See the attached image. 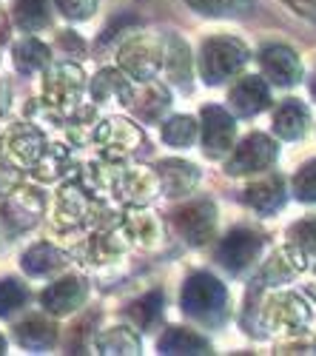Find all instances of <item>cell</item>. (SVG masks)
<instances>
[{"label":"cell","mask_w":316,"mask_h":356,"mask_svg":"<svg viewBox=\"0 0 316 356\" xmlns=\"http://www.w3.org/2000/svg\"><path fill=\"white\" fill-rule=\"evenodd\" d=\"M180 302L191 319L203 322V325H217L228 308V291L211 274H194L183 285Z\"/></svg>","instance_id":"obj_1"},{"label":"cell","mask_w":316,"mask_h":356,"mask_svg":"<svg viewBox=\"0 0 316 356\" xmlns=\"http://www.w3.org/2000/svg\"><path fill=\"white\" fill-rule=\"evenodd\" d=\"M248 46L237 38H211L203 43V57H199V72L208 86H219L240 74L248 63Z\"/></svg>","instance_id":"obj_2"},{"label":"cell","mask_w":316,"mask_h":356,"mask_svg":"<svg viewBox=\"0 0 316 356\" xmlns=\"http://www.w3.org/2000/svg\"><path fill=\"white\" fill-rule=\"evenodd\" d=\"M163 57H165V40L163 38L134 35L120 46L117 63L126 74L146 83V80H154L163 72Z\"/></svg>","instance_id":"obj_3"},{"label":"cell","mask_w":316,"mask_h":356,"mask_svg":"<svg viewBox=\"0 0 316 356\" xmlns=\"http://www.w3.org/2000/svg\"><path fill=\"white\" fill-rule=\"evenodd\" d=\"M310 316H313V311H310L308 300L294 291H276L263 305V322L276 334H291V337L302 334L308 328Z\"/></svg>","instance_id":"obj_4"},{"label":"cell","mask_w":316,"mask_h":356,"mask_svg":"<svg viewBox=\"0 0 316 356\" xmlns=\"http://www.w3.org/2000/svg\"><path fill=\"white\" fill-rule=\"evenodd\" d=\"M279 157V145L268 137V134H248L225 163V171L231 177H242V174H260L268 171Z\"/></svg>","instance_id":"obj_5"},{"label":"cell","mask_w":316,"mask_h":356,"mask_svg":"<svg viewBox=\"0 0 316 356\" xmlns=\"http://www.w3.org/2000/svg\"><path fill=\"white\" fill-rule=\"evenodd\" d=\"M174 228L188 245H206L217 231V205L211 200H197L174 211Z\"/></svg>","instance_id":"obj_6"},{"label":"cell","mask_w":316,"mask_h":356,"mask_svg":"<svg viewBox=\"0 0 316 356\" xmlns=\"http://www.w3.org/2000/svg\"><path fill=\"white\" fill-rule=\"evenodd\" d=\"M43 194L35 188V186H17L12 194H6V202H3V225L9 231V236L32 228L40 214H43Z\"/></svg>","instance_id":"obj_7"},{"label":"cell","mask_w":316,"mask_h":356,"mask_svg":"<svg viewBox=\"0 0 316 356\" xmlns=\"http://www.w3.org/2000/svg\"><path fill=\"white\" fill-rule=\"evenodd\" d=\"M263 254V236L248 228H234L217 248V259L225 265L231 274H242Z\"/></svg>","instance_id":"obj_8"},{"label":"cell","mask_w":316,"mask_h":356,"mask_svg":"<svg viewBox=\"0 0 316 356\" xmlns=\"http://www.w3.org/2000/svg\"><path fill=\"white\" fill-rule=\"evenodd\" d=\"M237 137V123L222 106H206L203 108V152L211 160H222L231 154Z\"/></svg>","instance_id":"obj_9"},{"label":"cell","mask_w":316,"mask_h":356,"mask_svg":"<svg viewBox=\"0 0 316 356\" xmlns=\"http://www.w3.org/2000/svg\"><path fill=\"white\" fill-rule=\"evenodd\" d=\"M94 140L103 145V157L108 163H120L131 152H137V145H142V131L128 120L111 117V120H106V123H97Z\"/></svg>","instance_id":"obj_10"},{"label":"cell","mask_w":316,"mask_h":356,"mask_svg":"<svg viewBox=\"0 0 316 356\" xmlns=\"http://www.w3.org/2000/svg\"><path fill=\"white\" fill-rule=\"evenodd\" d=\"M83 86H85V77H83V69L74 66V63H60L46 72V80H43V95H46V103L54 106L57 111L60 108H69L77 103V97L83 95Z\"/></svg>","instance_id":"obj_11"},{"label":"cell","mask_w":316,"mask_h":356,"mask_svg":"<svg viewBox=\"0 0 316 356\" xmlns=\"http://www.w3.org/2000/svg\"><path fill=\"white\" fill-rule=\"evenodd\" d=\"M260 66H263V74L268 77V83L282 86V88L297 86L299 77H302L299 54L288 46H282V43H271L260 51Z\"/></svg>","instance_id":"obj_12"},{"label":"cell","mask_w":316,"mask_h":356,"mask_svg":"<svg viewBox=\"0 0 316 356\" xmlns=\"http://www.w3.org/2000/svg\"><path fill=\"white\" fill-rule=\"evenodd\" d=\"M228 106H231V111L237 117H253L271 106V88L263 77L245 74L231 86V92H228Z\"/></svg>","instance_id":"obj_13"},{"label":"cell","mask_w":316,"mask_h":356,"mask_svg":"<svg viewBox=\"0 0 316 356\" xmlns=\"http://www.w3.org/2000/svg\"><path fill=\"white\" fill-rule=\"evenodd\" d=\"M3 145H6V160H12L15 165H32L46 148V140L40 134V129H35L32 123H17L3 134Z\"/></svg>","instance_id":"obj_14"},{"label":"cell","mask_w":316,"mask_h":356,"mask_svg":"<svg viewBox=\"0 0 316 356\" xmlns=\"http://www.w3.org/2000/svg\"><path fill=\"white\" fill-rule=\"evenodd\" d=\"M85 293H89V288H85V282L80 277H63V280H57L51 282L43 296H40V302L49 314L54 316H66L72 311H77L83 302H85Z\"/></svg>","instance_id":"obj_15"},{"label":"cell","mask_w":316,"mask_h":356,"mask_svg":"<svg viewBox=\"0 0 316 356\" xmlns=\"http://www.w3.org/2000/svg\"><path fill=\"white\" fill-rule=\"evenodd\" d=\"M89 209H92V200L85 197V191L72 183V186H63L57 191V200H54V211H51V220L57 228H80L85 220H89Z\"/></svg>","instance_id":"obj_16"},{"label":"cell","mask_w":316,"mask_h":356,"mask_svg":"<svg viewBox=\"0 0 316 356\" xmlns=\"http://www.w3.org/2000/svg\"><path fill=\"white\" fill-rule=\"evenodd\" d=\"M302 271H308V257H305L299 248H294V245L288 243V245L279 248V251L263 265V282L279 288V285H288V282H291L297 274H302Z\"/></svg>","instance_id":"obj_17"},{"label":"cell","mask_w":316,"mask_h":356,"mask_svg":"<svg viewBox=\"0 0 316 356\" xmlns=\"http://www.w3.org/2000/svg\"><path fill=\"white\" fill-rule=\"evenodd\" d=\"M117 191H123V197H126L131 205H149L163 188H160L157 171H149V168L140 165V168H123V171H120Z\"/></svg>","instance_id":"obj_18"},{"label":"cell","mask_w":316,"mask_h":356,"mask_svg":"<svg viewBox=\"0 0 316 356\" xmlns=\"http://www.w3.org/2000/svg\"><path fill=\"white\" fill-rule=\"evenodd\" d=\"M285 180L279 174H268L245 188V202L260 214H274L285 205Z\"/></svg>","instance_id":"obj_19"},{"label":"cell","mask_w":316,"mask_h":356,"mask_svg":"<svg viewBox=\"0 0 316 356\" xmlns=\"http://www.w3.org/2000/svg\"><path fill=\"white\" fill-rule=\"evenodd\" d=\"M157 177H160V188L168 197H183V194L194 191V186L199 183L197 165H191L185 160H163L157 165Z\"/></svg>","instance_id":"obj_20"},{"label":"cell","mask_w":316,"mask_h":356,"mask_svg":"<svg viewBox=\"0 0 316 356\" xmlns=\"http://www.w3.org/2000/svg\"><path fill=\"white\" fill-rule=\"evenodd\" d=\"M131 97H134V86L117 69H103L92 80V100H97V103H114L117 100L123 106H131Z\"/></svg>","instance_id":"obj_21"},{"label":"cell","mask_w":316,"mask_h":356,"mask_svg":"<svg viewBox=\"0 0 316 356\" xmlns=\"http://www.w3.org/2000/svg\"><path fill=\"white\" fill-rule=\"evenodd\" d=\"M308 123H310L308 106L299 100H285L274 111V131L282 140H299L308 131Z\"/></svg>","instance_id":"obj_22"},{"label":"cell","mask_w":316,"mask_h":356,"mask_svg":"<svg viewBox=\"0 0 316 356\" xmlns=\"http://www.w3.org/2000/svg\"><path fill=\"white\" fill-rule=\"evenodd\" d=\"M168 106H171V95L157 80H146V86H142L140 92H134V97H131V108L146 123H157L163 111H168Z\"/></svg>","instance_id":"obj_23"},{"label":"cell","mask_w":316,"mask_h":356,"mask_svg":"<svg viewBox=\"0 0 316 356\" xmlns=\"http://www.w3.org/2000/svg\"><path fill=\"white\" fill-rule=\"evenodd\" d=\"M163 69L168 72L171 83H177L180 88H191V51L183 38H177V35L165 38Z\"/></svg>","instance_id":"obj_24"},{"label":"cell","mask_w":316,"mask_h":356,"mask_svg":"<svg viewBox=\"0 0 316 356\" xmlns=\"http://www.w3.org/2000/svg\"><path fill=\"white\" fill-rule=\"evenodd\" d=\"M15 337H17L20 348H26V350H49L57 342V328H54V322L43 319V316H28V319L17 322Z\"/></svg>","instance_id":"obj_25"},{"label":"cell","mask_w":316,"mask_h":356,"mask_svg":"<svg viewBox=\"0 0 316 356\" xmlns=\"http://www.w3.org/2000/svg\"><path fill=\"white\" fill-rule=\"evenodd\" d=\"M157 348H160V353H168V356H174V353H211V342L206 337H199L191 328H180V325L168 328L160 337Z\"/></svg>","instance_id":"obj_26"},{"label":"cell","mask_w":316,"mask_h":356,"mask_svg":"<svg viewBox=\"0 0 316 356\" xmlns=\"http://www.w3.org/2000/svg\"><path fill=\"white\" fill-rule=\"evenodd\" d=\"M123 222V231L126 236H131V240H137L140 245H154L157 236H160V222L154 214H149L142 205H131V209L126 211V217L120 220Z\"/></svg>","instance_id":"obj_27"},{"label":"cell","mask_w":316,"mask_h":356,"mask_svg":"<svg viewBox=\"0 0 316 356\" xmlns=\"http://www.w3.org/2000/svg\"><path fill=\"white\" fill-rule=\"evenodd\" d=\"M23 271L26 274H32V277H46V274H54V271H60L63 265H66V254L63 251H57L54 245H35V248H28L23 254Z\"/></svg>","instance_id":"obj_28"},{"label":"cell","mask_w":316,"mask_h":356,"mask_svg":"<svg viewBox=\"0 0 316 356\" xmlns=\"http://www.w3.org/2000/svg\"><path fill=\"white\" fill-rule=\"evenodd\" d=\"M69 171V152L63 145H46L43 154L32 163V174L40 183H54L57 177H63Z\"/></svg>","instance_id":"obj_29"},{"label":"cell","mask_w":316,"mask_h":356,"mask_svg":"<svg viewBox=\"0 0 316 356\" xmlns=\"http://www.w3.org/2000/svg\"><path fill=\"white\" fill-rule=\"evenodd\" d=\"M51 60V54H49V46H43L40 40L35 38H26L15 46V66L17 72L23 74H35V72H43Z\"/></svg>","instance_id":"obj_30"},{"label":"cell","mask_w":316,"mask_h":356,"mask_svg":"<svg viewBox=\"0 0 316 356\" xmlns=\"http://www.w3.org/2000/svg\"><path fill=\"white\" fill-rule=\"evenodd\" d=\"M51 20L49 0H17L15 3V23L23 32H40Z\"/></svg>","instance_id":"obj_31"},{"label":"cell","mask_w":316,"mask_h":356,"mask_svg":"<svg viewBox=\"0 0 316 356\" xmlns=\"http://www.w3.org/2000/svg\"><path fill=\"white\" fill-rule=\"evenodd\" d=\"M163 305H165L163 293L154 291V293H146L142 300H137V302L126 311V316L137 325L140 331H149V328H154V325H157V319H160V314H163Z\"/></svg>","instance_id":"obj_32"},{"label":"cell","mask_w":316,"mask_h":356,"mask_svg":"<svg viewBox=\"0 0 316 356\" xmlns=\"http://www.w3.org/2000/svg\"><path fill=\"white\" fill-rule=\"evenodd\" d=\"M163 140L171 148H188V145H194V140H197V120H194V117H188V114L171 117V120L163 123Z\"/></svg>","instance_id":"obj_33"},{"label":"cell","mask_w":316,"mask_h":356,"mask_svg":"<svg viewBox=\"0 0 316 356\" xmlns=\"http://www.w3.org/2000/svg\"><path fill=\"white\" fill-rule=\"evenodd\" d=\"M188 6L208 17H242L251 9V0H188Z\"/></svg>","instance_id":"obj_34"},{"label":"cell","mask_w":316,"mask_h":356,"mask_svg":"<svg viewBox=\"0 0 316 356\" xmlns=\"http://www.w3.org/2000/svg\"><path fill=\"white\" fill-rule=\"evenodd\" d=\"M94 345L100 353H140V337L131 328H111Z\"/></svg>","instance_id":"obj_35"},{"label":"cell","mask_w":316,"mask_h":356,"mask_svg":"<svg viewBox=\"0 0 316 356\" xmlns=\"http://www.w3.org/2000/svg\"><path fill=\"white\" fill-rule=\"evenodd\" d=\"M94 129H97V111L92 106H83L72 114V120H69V137L74 145H83V143H89L94 140Z\"/></svg>","instance_id":"obj_36"},{"label":"cell","mask_w":316,"mask_h":356,"mask_svg":"<svg viewBox=\"0 0 316 356\" xmlns=\"http://www.w3.org/2000/svg\"><path fill=\"white\" fill-rule=\"evenodd\" d=\"M291 236V245L299 248L308 259H316V217H308V220H299L297 225H291L288 231Z\"/></svg>","instance_id":"obj_37"},{"label":"cell","mask_w":316,"mask_h":356,"mask_svg":"<svg viewBox=\"0 0 316 356\" xmlns=\"http://www.w3.org/2000/svg\"><path fill=\"white\" fill-rule=\"evenodd\" d=\"M28 291L17 282V280H0V316H6L12 311H17L23 302H26Z\"/></svg>","instance_id":"obj_38"},{"label":"cell","mask_w":316,"mask_h":356,"mask_svg":"<svg viewBox=\"0 0 316 356\" xmlns=\"http://www.w3.org/2000/svg\"><path fill=\"white\" fill-rule=\"evenodd\" d=\"M294 194L302 202H316V160L305 163L294 177Z\"/></svg>","instance_id":"obj_39"},{"label":"cell","mask_w":316,"mask_h":356,"mask_svg":"<svg viewBox=\"0 0 316 356\" xmlns=\"http://www.w3.org/2000/svg\"><path fill=\"white\" fill-rule=\"evenodd\" d=\"M54 6L69 20H89L97 9V0H54Z\"/></svg>","instance_id":"obj_40"},{"label":"cell","mask_w":316,"mask_h":356,"mask_svg":"<svg viewBox=\"0 0 316 356\" xmlns=\"http://www.w3.org/2000/svg\"><path fill=\"white\" fill-rule=\"evenodd\" d=\"M20 180H23L20 165H15V163L6 160V157H0V197L12 194V191L20 186Z\"/></svg>","instance_id":"obj_41"},{"label":"cell","mask_w":316,"mask_h":356,"mask_svg":"<svg viewBox=\"0 0 316 356\" xmlns=\"http://www.w3.org/2000/svg\"><path fill=\"white\" fill-rule=\"evenodd\" d=\"M285 3H288L297 15H302V17L316 23V0H285Z\"/></svg>","instance_id":"obj_42"},{"label":"cell","mask_w":316,"mask_h":356,"mask_svg":"<svg viewBox=\"0 0 316 356\" xmlns=\"http://www.w3.org/2000/svg\"><path fill=\"white\" fill-rule=\"evenodd\" d=\"M57 46H60V49H74L77 54L85 49V46H83V40H80L77 35H72V32H63V35H60V40H57Z\"/></svg>","instance_id":"obj_43"},{"label":"cell","mask_w":316,"mask_h":356,"mask_svg":"<svg viewBox=\"0 0 316 356\" xmlns=\"http://www.w3.org/2000/svg\"><path fill=\"white\" fill-rule=\"evenodd\" d=\"M9 97H12V86L0 80V114H3L9 108Z\"/></svg>","instance_id":"obj_44"},{"label":"cell","mask_w":316,"mask_h":356,"mask_svg":"<svg viewBox=\"0 0 316 356\" xmlns=\"http://www.w3.org/2000/svg\"><path fill=\"white\" fill-rule=\"evenodd\" d=\"M0 353H6V339H3V334H0Z\"/></svg>","instance_id":"obj_45"},{"label":"cell","mask_w":316,"mask_h":356,"mask_svg":"<svg viewBox=\"0 0 316 356\" xmlns=\"http://www.w3.org/2000/svg\"><path fill=\"white\" fill-rule=\"evenodd\" d=\"M310 95L316 97V74H313V80H310Z\"/></svg>","instance_id":"obj_46"}]
</instances>
